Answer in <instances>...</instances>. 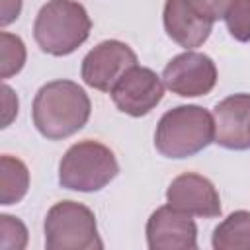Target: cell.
<instances>
[{
	"label": "cell",
	"mask_w": 250,
	"mask_h": 250,
	"mask_svg": "<svg viewBox=\"0 0 250 250\" xmlns=\"http://www.w3.org/2000/svg\"><path fill=\"white\" fill-rule=\"evenodd\" d=\"M20 12H21V0H2V18H0V23L2 25L12 23L14 20H18Z\"/></svg>",
	"instance_id": "obj_20"
},
{
	"label": "cell",
	"mask_w": 250,
	"mask_h": 250,
	"mask_svg": "<svg viewBox=\"0 0 250 250\" xmlns=\"http://www.w3.org/2000/svg\"><path fill=\"white\" fill-rule=\"evenodd\" d=\"M109 94L119 111L131 117H141L160 104L164 84L154 70L135 64L119 78Z\"/></svg>",
	"instance_id": "obj_8"
},
{
	"label": "cell",
	"mask_w": 250,
	"mask_h": 250,
	"mask_svg": "<svg viewBox=\"0 0 250 250\" xmlns=\"http://www.w3.org/2000/svg\"><path fill=\"white\" fill-rule=\"evenodd\" d=\"M215 143L230 150L250 148V94H232L213 111Z\"/></svg>",
	"instance_id": "obj_11"
},
{
	"label": "cell",
	"mask_w": 250,
	"mask_h": 250,
	"mask_svg": "<svg viewBox=\"0 0 250 250\" xmlns=\"http://www.w3.org/2000/svg\"><path fill=\"white\" fill-rule=\"evenodd\" d=\"M215 250H250V211L230 213L213 230Z\"/></svg>",
	"instance_id": "obj_13"
},
{
	"label": "cell",
	"mask_w": 250,
	"mask_h": 250,
	"mask_svg": "<svg viewBox=\"0 0 250 250\" xmlns=\"http://www.w3.org/2000/svg\"><path fill=\"white\" fill-rule=\"evenodd\" d=\"M45 246L49 250H100L94 213L76 201L55 203L45 217Z\"/></svg>",
	"instance_id": "obj_5"
},
{
	"label": "cell",
	"mask_w": 250,
	"mask_h": 250,
	"mask_svg": "<svg viewBox=\"0 0 250 250\" xmlns=\"http://www.w3.org/2000/svg\"><path fill=\"white\" fill-rule=\"evenodd\" d=\"M2 92H4V125L2 127H8L10 121L14 119V115H18V98L14 94V90L10 86H2Z\"/></svg>",
	"instance_id": "obj_19"
},
{
	"label": "cell",
	"mask_w": 250,
	"mask_h": 250,
	"mask_svg": "<svg viewBox=\"0 0 250 250\" xmlns=\"http://www.w3.org/2000/svg\"><path fill=\"white\" fill-rule=\"evenodd\" d=\"M162 20L168 37L186 49L203 45L213 29V21L201 18L188 0H166Z\"/></svg>",
	"instance_id": "obj_12"
},
{
	"label": "cell",
	"mask_w": 250,
	"mask_h": 250,
	"mask_svg": "<svg viewBox=\"0 0 250 250\" xmlns=\"http://www.w3.org/2000/svg\"><path fill=\"white\" fill-rule=\"evenodd\" d=\"M2 172H0V201L2 205L18 203L29 188V172L25 164L20 158H14L10 154H4L0 160Z\"/></svg>",
	"instance_id": "obj_14"
},
{
	"label": "cell",
	"mask_w": 250,
	"mask_h": 250,
	"mask_svg": "<svg viewBox=\"0 0 250 250\" xmlns=\"http://www.w3.org/2000/svg\"><path fill=\"white\" fill-rule=\"evenodd\" d=\"M162 82L170 92L182 98L205 96L217 84V66L207 55L186 51L164 66Z\"/></svg>",
	"instance_id": "obj_7"
},
{
	"label": "cell",
	"mask_w": 250,
	"mask_h": 250,
	"mask_svg": "<svg viewBox=\"0 0 250 250\" xmlns=\"http://www.w3.org/2000/svg\"><path fill=\"white\" fill-rule=\"evenodd\" d=\"M90 98L72 80L43 84L33 100V125L49 141H61L80 131L90 119Z\"/></svg>",
	"instance_id": "obj_1"
},
{
	"label": "cell",
	"mask_w": 250,
	"mask_h": 250,
	"mask_svg": "<svg viewBox=\"0 0 250 250\" xmlns=\"http://www.w3.org/2000/svg\"><path fill=\"white\" fill-rule=\"evenodd\" d=\"M232 0H188V4L205 20L209 21H217V20H223L229 6H230Z\"/></svg>",
	"instance_id": "obj_18"
},
{
	"label": "cell",
	"mask_w": 250,
	"mask_h": 250,
	"mask_svg": "<svg viewBox=\"0 0 250 250\" xmlns=\"http://www.w3.org/2000/svg\"><path fill=\"white\" fill-rule=\"evenodd\" d=\"M92 21L86 8L74 0L47 2L33 23V37L41 51L53 57L74 53L90 35Z\"/></svg>",
	"instance_id": "obj_3"
},
{
	"label": "cell",
	"mask_w": 250,
	"mask_h": 250,
	"mask_svg": "<svg viewBox=\"0 0 250 250\" xmlns=\"http://www.w3.org/2000/svg\"><path fill=\"white\" fill-rule=\"evenodd\" d=\"M0 53H2V78H10L12 74H18L23 68L25 62V47L23 41L18 35H12L8 31L0 33Z\"/></svg>",
	"instance_id": "obj_15"
},
{
	"label": "cell",
	"mask_w": 250,
	"mask_h": 250,
	"mask_svg": "<svg viewBox=\"0 0 250 250\" xmlns=\"http://www.w3.org/2000/svg\"><path fill=\"white\" fill-rule=\"evenodd\" d=\"M0 232L2 250H21L27 242V230L23 223L10 215H0Z\"/></svg>",
	"instance_id": "obj_17"
},
{
	"label": "cell",
	"mask_w": 250,
	"mask_h": 250,
	"mask_svg": "<svg viewBox=\"0 0 250 250\" xmlns=\"http://www.w3.org/2000/svg\"><path fill=\"white\" fill-rule=\"evenodd\" d=\"M137 64L135 51L117 41L107 39L96 45L82 61V80L100 92H111L119 78Z\"/></svg>",
	"instance_id": "obj_6"
},
{
	"label": "cell",
	"mask_w": 250,
	"mask_h": 250,
	"mask_svg": "<svg viewBox=\"0 0 250 250\" xmlns=\"http://www.w3.org/2000/svg\"><path fill=\"white\" fill-rule=\"evenodd\" d=\"M119 174V164L109 146L86 139L72 145L59 164V182L72 191H100Z\"/></svg>",
	"instance_id": "obj_4"
},
{
	"label": "cell",
	"mask_w": 250,
	"mask_h": 250,
	"mask_svg": "<svg viewBox=\"0 0 250 250\" xmlns=\"http://www.w3.org/2000/svg\"><path fill=\"white\" fill-rule=\"evenodd\" d=\"M146 244L150 250H193L197 227L191 215L172 205L158 207L146 223Z\"/></svg>",
	"instance_id": "obj_9"
},
{
	"label": "cell",
	"mask_w": 250,
	"mask_h": 250,
	"mask_svg": "<svg viewBox=\"0 0 250 250\" xmlns=\"http://www.w3.org/2000/svg\"><path fill=\"white\" fill-rule=\"evenodd\" d=\"M223 20L236 41H250V0H232Z\"/></svg>",
	"instance_id": "obj_16"
},
{
	"label": "cell",
	"mask_w": 250,
	"mask_h": 250,
	"mask_svg": "<svg viewBox=\"0 0 250 250\" xmlns=\"http://www.w3.org/2000/svg\"><path fill=\"white\" fill-rule=\"evenodd\" d=\"M215 143L213 115L199 105L166 111L154 131V146L166 158H188Z\"/></svg>",
	"instance_id": "obj_2"
},
{
	"label": "cell",
	"mask_w": 250,
	"mask_h": 250,
	"mask_svg": "<svg viewBox=\"0 0 250 250\" xmlns=\"http://www.w3.org/2000/svg\"><path fill=\"white\" fill-rule=\"evenodd\" d=\"M168 205L188 215L215 219L221 215V199L215 186L195 172L180 174L166 189Z\"/></svg>",
	"instance_id": "obj_10"
}]
</instances>
